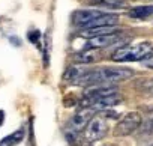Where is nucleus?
<instances>
[{"instance_id": "nucleus-11", "label": "nucleus", "mask_w": 153, "mask_h": 146, "mask_svg": "<svg viewBox=\"0 0 153 146\" xmlns=\"http://www.w3.org/2000/svg\"><path fill=\"white\" fill-rule=\"evenodd\" d=\"M128 15L131 18H135V20H146L149 17L153 15V5H144V6H135L132 8Z\"/></svg>"}, {"instance_id": "nucleus-12", "label": "nucleus", "mask_w": 153, "mask_h": 146, "mask_svg": "<svg viewBox=\"0 0 153 146\" xmlns=\"http://www.w3.org/2000/svg\"><path fill=\"white\" fill-rule=\"evenodd\" d=\"M75 60L78 65H89V63H93L95 60H98V54H96L95 50L86 48L84 51H80L75 56Z\"/></svg>"}, {"instance_id": "nucleus-17", "label": "nucleus", "mask_w": 153, "mask_h": 146, "mask_svg": "<svg viewBox=\"0 0 153 146\" xmlns=\"http://www.w3.org/2000/svg\"><path fill=\"white\" fill-rule=\"evenodd\" d=\"M149 128H150V131H153V118H152L150 122H149Z\"/></svg>"}, {"instance_id": "nucleus-14", "label": "nucleus", "mask_w": 153, "mask_h": 146, "mask_svg": "<svg viewBox=\"0 0 153 146\" xmlns=\"http://www.w3.org/2000/svg\"><path fill=\"white\" fill-rule=\"evenodd\" d=\"M138 88H140L143 92H146V94H149V95L153 97V79L140 80V82H138Z\"/></svg>"}, {"instance_id": "nucleus-6", "label": "nucleus", "mask_w": 153, "mask_h": 146, "mask_svg": "<svg viewBox=\"0 0 153 146\" xmlns=\"http://www.w3.org/2000/svg\"><path fill=\"white\" fill-rule=\"evenodd\" d=\"M123 39V33L119 30H114L111 33H104V35H98V36H92L87 41L86 48L89 50H99V48H105L110 45H114L117 42H120Z\"/></svg>"}, {"instance_id": "nucleus-8", "label": "nucleus", "mask_w": 153, "mask_h": 146, "mask_svg": "<svg viewBox=\"0 0 153 146\" xmlns=\"http://www.w3.org/2000/svg\"><path fill=\"white\" fill-rule=\"evenodd\" d=\"M104 11H99V9H81V11H76L74 12L72 15V23L74 26L80 27V29H84V26L87 23H90L93 18H96L98 15H101Z\"/></svg>"}, {"instance_id": "nucleus-3", "label": "nucleus", "mask_w": 153, "mask_h": 146, "mask_svg": "<svg viewBox=\"0 0 153 146\" xmlns=\"http://www.w3.org/2000/svg\"><path fill=\"white\" fill-rule=\"evenodd\" d=\"M152 56H153V44L144 41L134 45L119 47L111 54V59L120 63V62H140V60L150 59Z\"/></svg>"}, {"instance_id": "nucleus-10", "label": "nucleus", "mask_w": 153, "mask_h": 146, "mask_svg": "<svg viewBox=\"0 0 153 146\" xmlns=\"http://www.w3.org/2000/svg\"><path fill=\"white\" fill-rule=\"evenodd\" d=\"M26 137V130L24 128H18L14 133L5 136L2 140H0V146H17L20 145Z\"/></svg>"}, {"instance_id": "nucleus-9", "label": "nucleus", "mask_w": 153, "mask_h": 146, "mask_svg": "<svg viewBox=\"0 0 153 146\" xmlns=\"http://www.w3.org/2000/svg\"><path fill=\"white\" fill-rule=\"evenodd\" d=\"M89 69L83 65H72L71 68H68V71L65 72V80L71 85H80L81 79L84 77V74Z\"/></svg>"}, {"instance_id": "nucleus-7", "label": "nucleus", "mask_w": 153, "mask_h": 146, "mask_svg": "<svg viewBox=\"0 0 153 146\" xmlns=\"http://www.w3.org/2000/svg\"><path fill=\"white\" fill-rule=\"evenodd\" d=\"M95 113H96V110H93L92 107H83L78 112H75L74 116L69 119V130H71V133L76 134V133L83 131V128L87 127V124L95 116Z\"/></svg>"}, {"instance_id": "nucleus-4", "label": "nucleus", "mask_w": 153, "mask_h": 146, "mask_svg": "<svg viewBox=\"0 0 153 146\" xmlns=\"http://www.w3.org/2000/svg\"><path fill=\"white\" fill-rule=\"evenodd\" d=\"M141 115L137 113V112H131L128 115H125L116 125L114 128V134L117 137H125V136H129L132 133H135L140 127H141Z\"/></svg>"}, {"instance_id": "nucleus-5", "label": "nucleus", "mask_w": 153, "mask_h": 146, "mask_svg": "<svg viewBox=\"0 0 153 146\" xmlns=\"http://www.w3.org/2000/svg\"><path fill=\"white\" fill-rule=\"evenodd\" d=\"M108 121L101 118V116H93L90 119V122L86 127V139H89L90 142H96L104 139L108 134Z\"/></svg>"}, {"instance_id": "nucleus-16", "label": "nucleus", "mask_w": 153, "mask_h": 146, "mask_svg": "<svg viewBox=\"0 0 153 146\" xmlns=\"http://www.w3.org/2000/svg\"><path fill=\"white\" fill-rule=\"evenodd\" d=\"M3 122H5V112L0 110V127L3 125Z\"/></svg>"}, {"instance_id": "nucleus-1", "label": "nucleus", "mask_w": 153, "mask_h": 146, "mask_svg": "<svg viewBox=\"0 0 153 146\" xmlns=\"http://www.w3.org/2000/svg\"><path fill=\"white\" fill-rule=\"evenodd\" d=\"M134 77V71L125 66H99L89 69L81 79V86H98V85H114Z\"/></svg>"}, {"instance_id": "nucleus-2", "label": "nucleus", "mask_w": 153, "mask_h": 146, "mask_svg": "<svg viewBox=\"0 0 153 146\" xmlns=\"http://www.w3.org/2000/svg\"><path fill=\"white\" fill-rule=\"evenodd\" d=\"M122 101V95L113 85H98L89 86L84 91L83 107H92L93 110H107Z\"/></svg>"}, {"instance_id": "nucleus-18", "label": "nucleus", "mask_w": 153, "mask_h": 146, "mask_svg": "<svg viewBox=\"0 0 153 146\" xmlns=\"http://www.w3.org/2000/svg\"><path fill=\"white\" fill-rule=\"evenodd\" d=\"M150 2H152V3H153V0H150Z\"/></svg>"}, {"instance_id": "nucleus-13", "label": "nucleus", "mask_w": 153, "mask_h": 146, "mask_svg": "<svg viewBox=\"0 0 153 146\" xmlns=\"http://www.w3.org/2000/svg\"><path fill=\"white\" fill-rule=\"evenodd\" d=\"M92 3L98 6H105V8H119L123 5L122 0H92Z\"/></svg>"}, {"instance_id": "nucleus-15", "label": "nucleus", "mask_w": 153, "mask_h": 146, "mask_svg": "<svg viewBox=\"0 0 153 146\" xmlns=\"http://www.w3.org/2000/svg\"><path fill=\"white\" fill-rule=\"evenodd\" d=\"M27 39H29L32 44H35L38 48H41V39H42V36H41V32H39L38 29L29 30V33H27Z\"/></svg>"}]
</instances>
